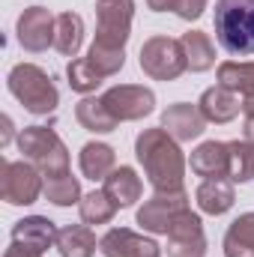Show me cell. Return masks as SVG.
I'll return each mask as SVG.
<instances>
[{
    "label": "cell",
    "mask_w": 254,
    "mask_h": 257,
    "mask_svg": "<svg viewBox=\"0 0 254 257\" xmlns=\"http://www.w3.org/2000/svg\"><path fill=\"white\" fill-rule=\"evenodd\" d=\"M135 156L144 165V174L156 192H180L186 180V156L180 141H174L165 128H144L135 138Z\"/></svg>",
    "instance_id": "6da1fadb"
},
{
    "label": "cell",
    "mask_w": 254,
    "mask_h": 257,
    "mask_svg": "<svg viewBox=\"0 0 254 257\" xmlns=\"http://www.w3.org/2000/svg\"><path fill=\"white\" fill-rule=\"evenodd\" d=\"M215 39L227 54H254V0H215Z\"/></svg>",
    "instance_id": "7a4b0ae2"
},
{
    "label": "cell",
    "mask_w": 254,
    "mask_h": 257,
    "mask_svg": "<svg viewBox=\"0 0 254 257\" xmlns=\"http://www.w3.org/2000/svg\"><path fill=\"white\" fill-rule=\"evenodd\" d=\"M6 84H9V93L24 105V111L36 114V117L51 114V111L57 108V102H60V93H57L51 75H48L42 66H36V63L12 66Z\"/></svg>",
    "instance_id": "3957f363"
},
{
    "label": "cell",
    "mask_w": 254,
    "mask_h": 257,
    "mask_svg": "<svg viewBox=\"0 0 254 257\" xmlns=\"http://www.w3.org/2000/svg\"><path fill=\"white\" fill-rule=\"evenodd\" d=\"M18 150L24 153V159L45 177H63L69 174V150L60 141V135L48 126H27L18 135Z\"/></svg>",
    "instance_id": "277c9868"
},
{
    "label": "cell",
    "mask_w": 254,
    "mask_h": 257,
    "mask_svg": "<svg viewBox=\"0 0 254 257\" xmlns=\"http://www.w3.org/2000/svg\"><path fill=\"white\" fill-rule=\"evenodd\" d=\"M141 69L153 81H177L189 69L183 42L171 39V36H153V39H147L141 45Z\"/></svg>",
    "instance_id": "5b68a950"
},
{
    "label": "cell",
    "mask_w": 254,
    "mask_h": 257,
    "mask_svg": "<svg viewBox=\"0 0 254 257\" xmlns=\"http://www.w3.org/2000/svg\"><path fill=\"white\" fill-rule=\"evenodd\" d=\"M39 194H45L42 174L30 162H0V197L12 206L36 203Z\"/></svg>",
    "instance_id": "8992f818"
},
{
    "label": "cell",
    "mask_w": 254,
    "mask_h": 257,
    "mask_svg": "<svg viewBox=\"0 0 254 257\" xmlns=\"http://www.w3.org/2000/svg\"><path fill=\"white\" fill-rule=\"evenodd\" d=\"M135 0H99L96 6V42L105 48H126L132 36Z\"/></svg>",
    "instance_id": "52a82bcc"
},
{
    "label": "cell",
    "mask_w": 254,
    "mask_h": 257,
    "mask_svg": "<svg viewBox=\"0 0 254 257\" xmlns=\"http://www.w3.org/2000/svg\"><path fill=\"white\" fill-rule=\"evenodd\" d=\"M105 108L114 114L117 123H129V120H144L156 111V93L144 84H120L111 87L102 96Z\"/></svg>",
    "instance_id": "ba28073f"
},
{
    "label": "cell",
    "mask_w": 254,
    "mask_h": 257,
    "mask_svg": "<svg viewBox=\"0 0 254 257\" xmlns=\"http://www.w3.org/2000/svg\"><path fill=\"white\" fill-rule=\"evenodd\" d=\"M189 209V194L183 192H156L141 209H138V224L150 233H168L174 218Z\"/></svg>",
    "instance_id": "9c48e42d"
},
{
    "label": "cell",
    "mask_w": 254,
    "mask_h": 257,
    "mask_svg": "<svg viewBox=\"0 0 254 257\" xmlns=\"http://www.w3.org/2000/svg\"><path fill=\"white\" fill-rule=\"evenodd\" d=\"M206 254V236H203V221L197 212L183 209L171 230H168V257H203Z\"/></svg>",
    "instance_id": "30bf717a"
},
{
    "label": "cell",
    "mask_w": 254,
    "mask_h": 257,
    "mask_svg": "<svg viewBox=\"0 0 254 257\" xmlns=\"http://www.w3.org/2000/svg\"><path fill=\"white\" fill-rule=\"evenodd\" d=\"M54 24H57V18L45 6H27L18 15V24H15V33H18L21 48L39 54L48 45H54Z\"/></svg>",
    "instance_id": "8fae6325"
},
{
    "label": "cell",
    "mask_w": 254,
    "mask_h": 257,
    "mask_svg": "<svg viewBox=\"0 0 254 257\" xmlns=\"http://www.w3.org/2000/svg\"><path fill=\"white\" fill-rule=\"evenodd\" d=\"M99 251L105 257H162L156 239L141 236L129 227H114L99 239Z\"/></svg>",
    "instance_id": "7c38bea8"
},
{
    "label": "cell",
    "mask_w": 254,
    "mask_h": 257,
    "mask_svg": "<svg viewBox=\"0 0 254 257\" xmlns=\"http://www.w3.org/2000/svg\"><path fill=\"white\" fill-rule=\"evenodd\" d=\"M162 128L174 138V141H194L206 132V120L200 114L197 105H189V102H177L171 105L165 114H162Z\"/></svg>",
    "instance_id": "4fadbf2b"
},
{
    "label": "cell",
    "mask_w": 254,
    "mask_h": 257,
    "mask_svg": "<svg viewBox=\"0 0 254 257\" xmlns=\"http://www.w3.org/2000/svg\"><path fill=\"white\" fill-rule=\"evenodd\" d=\"M197 108H200V114H203L206 123H230V120H236L239 111H242V96L218 84V87L203 90Z\"/></svg>",
    "instance_id": "5bb4252c"
},
{
    "label": "cell",
    "mask_w": 254,
    "mask_h": 257,
    "mask_svg": "<svg viewBox=\"0 0 254 257\" xmlns=\"http://www.w3.org/2000/svg\"><path fill=\"white\" fill-rule=\"evenodd\" d=\"M57 227H54V221L51 218H45V215H27V218H21V221H15V227H12V242H21V245H27V248H33V251H48L51 245H57Z\"/></svg>",
    "instance_id": "9a60e30c"
},
{
    "label": "cell",
    "mask_w": 254,
    "mask_h": 257,
    "mask_svg": "<svg viewBox=\"0 0 254 257\" xmlns=\"http://www.w3.org/2000/svg\"><path fill=\"white\" fill-rule=\"evenodd\" d=\"M227 162H230V150L221 141H203L189 159L191 171L197 177H203V180H221V177H227Z\"/></svg>",
    "instance_id": "2e32d148"
},
{
    "label": "cell",
    "mask_w": 254,
    "mask_h": 257,
    "mask_svg": "<svg viewBox=\"0 0 254 257\" xmlns=\"http://www.w3.org/2000/svg\"><path fill=\"white\" fill-rule=\"evenodd\" d=\"M194 197H197L200 212H206V215H224L233 206L236 192H233V183L227 177H221V180H203Z\"/></svg>",
    "instance_id": "e0dca14e"
},
{
    "label": "cell",
    "mask_w": 254,
    "mask_h": 257,
    "mask_svg": "<svg viewBox=\"0 0 254 257\" xmlns=\"http://www.w3.org/2000/svg\"><path fill=\"white\" fill-rule=\"evenodd\" d=\"M81 174L87 177V180H105L114 168H117V153H114V147H108V144H99V141H90V144H84L81 147Z\"/></svg>",
    "instance_id": "ac0fdd59"
},
{
    "label": "cell",
    "mask_w": 254,
    "mask_h": 257,
    "mask_svg": "<svg viewBox=\"0 0 254 257\" xmlns=\"http://www.w3.org/2000/svg\"><path fill=\"white\" fill-rule=\"evenodd\" d=\"M141 192H144V186H141V177L126 168V165H120V168H114L108 177H105V194L123 209V206H132L135 200H141Z\"/></svg>",
    "instance_id": "d6986e66"
},
{
    "label": "cell",
    "mask_w": 254,
    "mask_h": 257,
    "mask_svg": "<svg viewBox=\"0 0 254 257\" xmlns=\"http://www.w3.org/2000/svg\"><path fill=\"white\" fill-rule=\"evenodd\" d=\"M84 42V18L78 12H60L54 24V48L63 57H75Z\"/></svg>",
    "instance_id": "ffe728a7"
},
{
    "label": "cell",
    "mask_w": 254,
    "mask_h": 257,
    "mask_svg": "<svg viewBox=\"0 0 254 257\" xmlns=\"http://www.w3.org/2000/svg\"><path fill=\"white\" fill-rule=\"evenodd\" d=\"M75 120L81 123V128H87V132H93V135H108V132L117 128L114 114L105 108L102 99H93V96H87V99L78 102V108H75Z\"/></svg>",
    "instance_id": "44dd1931"
},
{
    "label": "cell",
    "mask_w": 254,
    "mask_h": 257,
    "mask_svg": "<svg viewBox=\"0 0 254 257\" xmlns=\"http://www.w3.org/2000/svg\"><path fill=\"white\" fill-rule=\"evenodd\" d=\"M60 257H93L96 254V233L87 224H69L57 233Z\"/></svg>",
    "instance_id": "7402d4cb"
},
{
    "label": "cell",
    "mask_w": 254,
    "mask_h": 257,
    "mask_svg": "<svg viewBox=\"0 0 254 257\" xmlns=\"http://www.w3.org/2000/svg\"><path fill=\"white\" fill-rule=\"evenodd\" d=\"M224 257H254V212L239 215L224 233Z\"/></svg>",
    "instance_id": "603a6c76"
},
{
    "label": "cell",
    "mask_w": 254,
    "mask_h": 257,
    "mask_svg": "<svg viewBox=\"0 0 254 257\" xmlns=\"http://www.w3.org/2000/svg\"><path fill=\"white\" fill-rule=\"evenodd\" d=\"M183 51H186V60H189V69L191 72H206L215 66V45L206 33L200 30H189L183 33Z\"/></svg>",
    "instance_id": "cb8c5ba5"
},
{
    "label": "cell",
    "mask_w": 254,
    "mask_h": 257,
    "mask_svg": "<svg viewBox=\"0 0 254 257\" xmlns=\"http://www.w3.org/2000/svg\"><path fill=\"white\" fill-rule=\"evenodd\" d=\"M218 84L239 93L242 99H254V63H236V60L221 63L218 66Z\"/></svg>",
    "instance_id": "d4e9b609"
},
{
    "label": "cell",
    "mask_w": 254,
    "mask_h": 257,
    "mask_svg": "<svg viewBox=\"0 0 254 257\" xmlns=\"http://www.w3.org/2000/svg\"><path fill=\"white\" fill-rule=\"evenodd\" d=\"M78 209H81V221L84 224H108L114 215H117V203L105 194V189L102 192H90L84 194L81 200H78Z\"/></svg>",
    "instance_id": "484cf974"
},
{
    "label": "cell",
    "mask_w": 254,
    "mask_h": 257,
    "mask_svg": "<svg viewBox=\"0 0 254 257\" xmlns=\"http://www.w3.org/2000/svg\"><path fill=\"white\" fill-rule=\"evenodd\" d=\"M230 162H227V180L230 183H248L254 180V168H251V144L248 141H230Z\"/></svg>",
    "instance_id": "4316f807"
},
{
    "label": "cell",
    "mask_w": 254,
    "mask_h": 257,
    "mask_svg": "<svg viewBox=\"0 0 254 257\" xmlns=\"http://www.w3.org/2000/svg\"><path fill=\"white\" fill-rule=\"evenodd\" d=\"M87 60H90V66H93L102 78H108V75H117V72L126 66V51H123V48H105V45L93 42L90 51H87Z\"/></svg>",
    "instance_id": "83f0119b"
},
{
    "label": "cell",
    "mask_w": 254,
    "mask_h": 257,
    "mask_svg": "<svg viewBox=\"0 0 254 257\" xmlns=\"http://www.w3.org/2000/svg\"><path fill=\"white\" fill-rule=\"evenodd\" d=\"M66 78H69V87H72L75 93H93V90L102 84V75L90 66L87 57L69 60V66H66Z\"/></svg>",
    "instance_id": "f1b7e54d"
},
{
    "label": "cell",
    "mask_w": 254,
    "mask_h": 257,
    "mask_svg": "<svg viewBox=\"0 0 254 257\" xmlns=\"http://www.w3.org/2000/svg\"><path fill=\"white\" fill-rule=\"evenodd\" d=\"M45 197L54 203V206H72L75 200H81V183L72 177V174H63V177H54V180H45Z\"/></svg>",
    "instance_id": "f546056e"
},
{
    "label": "cell",
    "mask_w": 254,
    "mask_h": 257,
    "mask_svg": "<svg viewBox=\"0 0 254 257\" xmlns=\"http://www.w3.org/2000/svg\"><path fill=\"white\" fill-rule=\"evenodd\" d=\"M203 9H206V0H180L177 15H180L183 21H197V18L203 15Z\"/></svg>",
    "instance_id": "4dcf8cb0"
},
{
    "label": "cell",
    "mask_w": 254,
    "mask_h": 257,
    "mask_svg": "<svg viewBox=\"0 0 254 257\" xmlns=\"http://www.w3.org/2000/svg\"><path fill=\"white\" fill-rule=\"evenodd\" d=\"M3 257H42L39 251H33V248H27V245H21V242H12L9 248H6V254Z\"/></svg>",
    "instance_id": "1f68e13d"
},
{
    "label": "cell",
    "mask_w": 254,
    "mask_h": 257,
    "mask_svg": "<svg viewBox=\"0 0 254 257\" xmlns=\"http://www.w3.org/2000/svg\"><path fill=\"white\" fill-rule=\"evenodd\" d=\"M147 6H150L153 12H177L180 0H147Z\"/></svg>",
    "instance_id": "d6a6232c"
},
{
    "label": "cell",
    "mask_w": 254,
    "mask_h": 257,
    "mask_svg": "<svg viewBox=\"0 0 254 257\" xmlns=\"http://www.w3.org/2000/svg\"><path fill=\"white\" fill-rule=\"evenodd\" d=\"M9 138H12V120H9V117H3V138H0V144L6 147V144H9Z\"/></svg>",
    "instance_id": "836d02e7"
},
{
    "label": "cell",
    "mask_w": 254,
    "mask_h": 257,
    "mask_svg": "<svg viewBox=\"0 0 254 257\" xmlns=\"http://www.w3.org/2000/svg\"><path fill=\"white\" fill-rule=\"evenodd\" d=\"M245 141H248V144H254V114H248V117H245Z\"/></svg>",
    "instance_id": "e575fe53"
},
{
    "label": "cell",
    "mask_w": 254,
    "mask_h": 257,
    "mask_svg": "<svg viewBox=\"0 0 254 257\" xmlns=\"http://www.w3.org/2000/svg\"><path fill=\"white\" fill-rule=\"evenodd\" d=\"M251 168H254V144H251Z\"/></svg>",
    "instance_id": "d590c367"
}]
</instances>
